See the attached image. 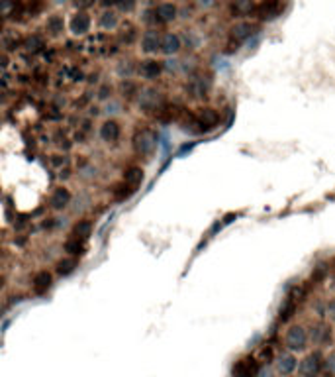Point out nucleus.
<instances>
[{
	"instance_id": "14",
	"label": "nucleus",
	"mask_w": 335,
	"mask_h": 377,
	"mask_svg": "<svg viewBox=\"0 0 335 377\" xmlns=\"http://www.w3.org/2000/svg\"><path fill=\"white\" fill-rule=\"evenodd\" d=\"M22 12V0H0V18L10 16L16 18V14Z\"/></svg>"
},
{
	"instance_id": "7",
	"label": "nucleus",
	"mask_w": 335,
	"mask_h": 377,
	"mask_svg": "<svg viewBox=\"0 0 335 377\" xmlns=\"http://www.w3.org/2000/svg\"><path fill=\"white\" fill-rule=\"evenodd\" d=\"M277 8H279V0H263L259 6H255L253 16L257 20H271L277 14Z\"/></svg>"
},
{
	"instance_id": "25",
	"label": "nucleus",
	"mask_w": 335,
	"mask_h": 377,
	"mask_svg": "<svg viewBox=\"0 0 335 377\" xmlns=\"http://www.w3.org/2000/svg\"><path fill=\"white\" fill-rule=\"evenodd\" d=\"M292 313H294V303H292V301H286L284 307L280 309V322H286L288 316H292Z\"/></svg>"
},
{
	"instance_id": "32",
	"label": "nucleus",
	"mask_w": 335,
	"mask_h": 377,
	"mask_svg": "<svg viewBox=\"0 0 335 377\" xmlns=\"http://www.w3.org/2000/svg\"><path fill=\"white\" fill-rule=\"evenodd\" d=\"M233 218H235V214H227V216L223 218V222H225V224H229V222H233Z\"/></svg>"
},
{
	"instance_id": "1",
	"label": "nucleus",
	"mask_w": 335,
	"mask_h": 377,
	"mask_svg": "<svg viewBox=\"0 0 335 377\" xmlns=\"http://www.w3.org/2000/svg\"><path fill=\"white\" fill-rule=\"evenodd\" d=\"M257 30H259V26H257V24H249V22H241V24L233 26L231 31H229V41H231V43H229V53L235 51L239 43H243V41H247L251 35H255Z\"/></svg>"
},
{
	"instance_id": "10",
	"label": "nucleus",
	"mask_w": 335,
	"mask_h": 377,
	"mask_svg": "<svg viewBox=\"0 0 335 377\" xmlns=\"http://www.w3.org/2000/svg\"><path fill=\"white\" fill-rule=\"evenodd\" d=\"M51 273L49 271H37L35 273V277H33V291L37 293V295H43V293H47V289L51 287Z\"/></svg>"
},
{
	"instance_id": "3",
	"label": "nucleus",
	"mask_w": 335,
	"mask_h": 377,
	"mask_svg": "<svg viewBox=\"0 0 335 377\" xmlns=\"http://www.w3.org/2000/svg\"><path fill=\"white\" fill-rule=\"evenodd\" d=\"M194 124L200 126V132L214 130V128L220 124V114H218V110H214V108H210V106L198 108V112L194 114Z\"/></svg>"
},
{
	"instance_id": "28",
	"label": "nucleus",
	"mask_w": 335,
	"mask_h": 377,
	"mask_svg": "<svg viewBox=\"0 0 335 377\" xmlns=\"http://www.w3.org/2000/svg\"><path fill=\"white\" fill-rule=\"evenodd\" d=\"M73 2H75L79 8H90V6H92L96 0H73Z\"/></svg>"
},
{
	"instance_id": "8",
	"label": "nucleus",
	"mask_w": 335,
	"mask_h": 377,
	"mask_svg": "<svg viewBox=\"0 0 335 377\" xmlns=\"http://www.w3.org/2000/svg\"><path fill=\"white\" fill-rule=\"evenodd\" d=\"M88 28H90V18H88V14L79 12V14L73 16V20H71V31H73V33L83 35V33L88 31Z\"/></svg>"
},
{
	"instance_id": "27",
	"label": "nucleus",
	"mask_w": 335,
	"mask_h": 377,
	"mask_svg": "<svg viewBox=\"0 0 335 377\" xmlns=\"http://www.w3.org/2000/svg\"><path fill=\"white\" fill-rule=\"evenodd\" d=\"M122 12H132L136 8V0H116Z\"/></svg>"
},
{
	"instance_id": "30",
	"label": "nucleus",
	"mask_w": 335,
	"mask_h": 377,
	"mask_svg": "<svg viewBox=\"0 0 335 377\" xmlns=\"http://www.w3.org/2000/svg\"><path fill=\"white\" fill-rule=\"evenodd\" d=\"M8 65V57L6 55H0V69H4Z\"/></svg>"
},
{
	"instance_id": "31",
	"label": "nucleus",
	"mask_w": 335,
	"mask_h": 377,
	"mask_svg": "<svg viewBox=\"0 0 335 377\" xmlns=\"http://www.w3.org/2000/svg\"><path fill=\"white\" fill-rule=\"evenodd\" d=\"M102 6H112V4H116V0H98Z\"/></svg>"
},
{
	"instance_id": "23",
	"label": "nucleus",
	"mask_w": 335,
	"mask_h": 377,
	"mask_svg": "<svg viewBox=\"0 0 335 377\" xmlns=\"http://www.w3.org/2000/svg\"><path fill=\"white\" fill-rule=\"evenodd\" d=\"M328 340H330V328H328V326H318V328H316L314 342L320 346V344H326Z\"/></svg>"
},
{
	"instance_id": "13",
	"label": "nucleus",
	"mask_w": 335,
	"mask_h": 377,
	"mask_svg": "<svg viewBox=\"0 0 335 377\" xmlns=\"http://www.w3.org/2000/svg\"><path fill=\"white\" fill-rule=\"evenodd\" d=\"M140 69H141V75L147 77V79H157V77L163 73V65H161L159 61H155V59H147V61H143Z\"/></svg>"
},
{
	"instance_id": "19",
	"label": "nucleus",
	"mask_w": 335,
	"mask_h": 377,
	"mask_svg": "<svg viewBox=\"0 0 335 377\" xmlns=\"http://www.w3.org/2000/svg\"><path fill=\"white\" fill-rule=\"evenodd\" d=\"M92 232V224L88 220H79L75 226H73V236L75 238H81V240H86Z\"/></svg>"
},
{
	"instance_id": "16",
	"label": "nucleus",
	"mask_w": 335,
	"mask_h": 377,
	"mask_svg": "<svg viewBox=\"0 0 335 377\" xmlns=\"http://www.w3.org/2000/svg\"><path fill=\"white\" fill-rule=\"evenodd\" d=\"M69 200H71V192L65 187H59L51 194V206L53 208H65L69 204Z\"/></svg>"
},
{
	"instance_id": "26",
	"label": "nucleus",
	"mask_w": 335,
	"mask_h": 377,
	"mask_svg": "<svg viewBox=\"0 0 335 377\" xmlns=\"http://www.w3.org/2000/svg\"><path fill=\"white\" fill-rule=\"evenodd\" d=\"M41 45H43V41H41V37H37V35L29 37V39L26 41V47H28V49H33V51H37Z\"/></svg>"
},
{
	"instance_id": "29",
	"label": "nucleus",
	"mask_w": 335,
	"mask_h": 377,
	"mask_svg": "<svg viewBox=\"0 0 335 377\" xmlns=\"http://www.w3.org/2000/svg\"><path fill=\"white\" fill-rule=\"evenodd\" d=\"M328 314H330V318L335 322V299L330 303V307H328Z\"/></svg>"
},
{
	"instance_id": "33",
	"label": "nucleus",
	"mask_w": 335,
	"mask_h": 377,
	"mask_svg": "<svg viewBox=\"0 0 335 377\" xmlns=\"http://www.w3.org/2000/svg\"><path fill=\"white\" fill-rule=\"evenodd\" d=\"M0 31H2V18H0Z\"/></svg>"
},
{
	"instance_id": "6",
	"label": "nucleus",
	"mask_w": 335,
	"mask_h": 377,
	"mask_svg": "<svg viewBox=\"0 0 335 377\" xmlns=\"http://www.w3.org/2000/svg\"><path fill=\"white\" fill-rule=\"evenodd\" d=\"M275 364H277V372H279L280 376H292V374L298 370V360H296L294 354H290V352L280 354Z\"/></svg>"
},
{
	"instance_id": "9",
	"label": "nucleus",
	"mask_w": 335,
	"mask_h": 377,
	"mask_svg": "<svg viewBox=\"0 0 335 377\" xmlns=\"http://www.w3.org/2000/svg\"><path fill=\"white\" fill-rule=\"evenodd\" d=\"M174 18H176V6H174V4L163 2V4H159V6L155 8V20H157V22L167 24V22H172Z\"/></svg>"
},
{
	"instance_id": "5",
	"label": "nucleus",
	"mask_w": 335,
	"mask_h": 377,
	"mask_svg": "<svg viewBox=\"0 0 335 377\" xmlns=\"http://www.w3.org/2000/svg\"><path fill=\"white\" fill-rule=\"evenodd\" d=\"M134 144H136V150H138L140 154H145V156H147V154H151V152L155 150V146H157V136H155L151 130H141V132H138Z\"/></svg>"
},
{
	"instance_id": "17",
	"label": "nucleus",
	"mask_w": 335,
	"mask_h": 377,
	"mask_svg": "<svg viewBox=\"0 0 335 377\" xmlns=\"http://www.w3.org/2000/svg\"><path fill=\"white\" fill-rule=\"evenodd\" d=\"M141 45H143V49H145L147 53L157 51V49L161 47V37H159V33H157V31H147V33L143 35Z\"/></svg>"
},
{
	"instance_id": "15",
	"label": "nucleus",
	"mask_w": 335,
	"mask_h": 377,
	"mask_svg": "<svg viewBox=\"0 0 335 377\" xmlns=\"http://www.w3.org/2000/svg\"><path fill=\"white\" fill-rule=\"evenodd\" d=\"M163 53H167V55H172V53H176L178 49H180V39H178V35H174V33H167V35H163L161 37V47H159Z\"/></svg>"
},
{
	"instance_id": "4",
	"label": "nucleus",
	"mask_w": 335,
	"mask_h": 377,
	"mask_svg": "<svg viewBox=\"0 0 335 377\" xmlns=\"http://www.w3.org/2000/svg\"><path fill=\"white\" fill-rule=\"evenodd\" d=\"M322 364H324V356L320 352H312L298 364V372L302 377H318Z\"/></svg>"
},
{
	"instance_id": "11",
	"label": "nucleus",
	"mask_w": 335,
	"mask_h": 377,
	"mask_svg": "<svg viewBox=\"0 0 335 377\" xmlns=\"http://www.w3.org/2000/svg\"><path fill=\"white\" fill-rule=\"evenodd\" d=\"M100 136H102V140H106V142L118 140V138H120V124H118L116 120H106V122L102 124V128H100Z\"/></svg>"
},
{
	"instance_id": "34",
	"label": "nucleus",
	"mask_w": 335,
	"mask_h": 377,
	"mask_svg": "<svg viewBox=\"0 0 335 377\" xmlns=\"http://www.w3.org/2000/svg\"><path fill=\"white\" fill-rule=\"evenodd\" d=\"M235 377H245V376H235Z\"/></svg>"
},
{
	"instance_id": "20",
	"label": "nucleus",
	"mask_w": 335,
	"mask_h": 377,
	"mask_svg": "<svg viewBox=\"0 0 335 377\" xmlns=\"http://www.w3.org/2000/svg\"><path fill=\"white\" fill-rule=\"evenodd\" d=\"M83 250H84V244L81 238H71L65 242V251H69L71 255H79L83 253Z\"/></svg>"
},
{
	"instance_id": "24",
	"label": "nucleus",
	"mask_w": 335,
	"mask_h": 377,
	"mask_svg": "<svg viewBox=\"0 0 335 377\" xmlns=\"http://www.w3.org/2000/svg\"><path fill=\"white\" fill-rule=\"evenodd\" d=\"M100 24H102V28H114L118 24V18H116L114 12H106V14H102Z\"/></svg>"
},
{
	"instance_id": "18",
	"label": "nucleus",
	"mask_w": 335,
	"mask_h": 377,
	"mask_svg": "<svg viewBox=\"0 0 335 377\" xmlns=\"http://www.w3.org/2000/svg\"><path fill=\"white\" fill-rule=\"evenodd\" d=\"M124 181H126V185L138 187V185L143 181V169H141V167H130V169H126Z\"/></svg>"
},
{
	"instance_id": "12",
	"label": "nucleus",
	"mask_w": 335,
	"mask_h": 377,
	"mask_svg": "<svg viewBox=\"0 0 335 377\" xmlns=\"http://www.w3.org/2000/svg\"><path fill=\"white\" fill-rule=\"evenodd\" d=\"M253 10H255V2L253 0H233L231 2V14L235 18L249 16V14H253Z\"/></svg>"
},
{
	"instance_id": "21",
	"label": "nucleus",
	"mask_w": 335,
	"mask_h": 377,
	"mask_svg": "<svg viewBox=\"0 0 335 377\" xmlns=\"http://www.w3.org/2000/svg\"><path fill=\"white\" fill-rule=\"evenodd\" d=\"M77 265H79V261H77L75 257H71V259H63V261L57 263V273H59V275H69V273L75 271Z\"/></svg>"
},
{
	"instance_id": "22",
	"label": "nucleus",
	"mask_w": 335,
	"mask_h": 377,
	"mask_svg": "<svg viewBox=\"0 0 335 377\" xmlns=\"http://www.w3.org/2000/svg\"><path fill=\"white\" fill-rule=\"evenodd\" d=\"M47 30H49L51 33L63 31V18H61V16H51V18L47 20Z\"/></svg>"
},
{
	"instance_id": "2",
	"label": "nucleus",
	"mask_w": 335,
	"mask_h": 377,
	"mask_svg": "<svg viewBox=\"0 0 335 377\" xmlns=\"http://www.w3.org/2000/svg\"><path fill=\"white\" fill-rule=\"evenodd\" d=\"M284 344H286V348L290 350V352H300V350H304L306 348V344H308V332H306V328L304 326H290L288 330H286V334H284Z\"/></svg>"
}]
</instances>
